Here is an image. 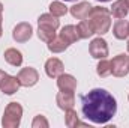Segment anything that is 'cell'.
<instances>
[{
	"label": "cell",
	"mask_w": 129,
	"mask_h": 128,
	"mask_svg": "<svg viewBox=\"0 0 129 128\" xmlns=\"http://www.w3.org/2000/svg\"><path fill=\"white\" fill-rule=\"evenodd\" d=\"M81 112L93 124H107L117 112L116 98L105 89H92L81 96Z\"/></svg>",
	"instance_id": "obj_1"
},
{
	"label": "cell",
	"mask_w": 129,
	"mask_h": 128,
	"mask_svg": "<svg viewBox=\"0 0 129 128\" xmlns=\"http://www.w3.org/2000/svg\"><path fill=\"white\" fill-rule=\"evenodd\" d=\"M95 29V33L105 35L111 27V11L104 6H93L87 17Z\"/></svg>",
	"instance_id": "obj_2"
},
{
	"label": "cell",
	"mask_w": 129,
	"mask_h": 128,
	"mask_svg": "<svg viewBox=\"0 0 129 128\" xmlns=\"http://www.w3.org/2000/svg\"><path fill=\"white\" fill-rule=\"evenodd\" d=\"M21 116H23V107L18 102H9L5 109L2 125L5 128H17L21 122Z\"/></svg>",
	"instance_id": "obj_3"
},
{
	"label": "cell",
	"mask_w": 129,
	"mask_h": 128,
	"mask_svg": "<svg viewBox=\"0 0 129 128\" xmlns=\"http://www.w3.org/2000/svg\"><path fill=\"white\" fill-rule=\"evenodd\" d=\"M111 74L116 77H125L129 74V56L119 54L111 60Z\"/></svg>",
	"instance_id": "obj_4"
},
{
	"label": "cell",
	"mask_w": 129,
	"mask_h": 128,
	"mask_svg": "<svg viewBox=\"0 0 129 128\" xmlns=\"http://www.w3.org/2000/svg\"><path fill=\"white\" fill-rule=\"evenodd\" d=\"M17 78H18V81H20V86L32 88V86H35V84L38 83L39 74H38V71H36L35 68H29V66H27V68H23V69L18 72Z\"/></svg>",
	"instance_id": "obj_5"
},
{
	"label": "cell",
	"mask_w": 129,
	"mask_h": 128,
	"mask_svg": "<svg viewBox=\"0 0 129 128\" xmlns=\"http://www.w3.org/2000/svg\"><path fill=\"white\" fill-rule=\"evenodd\" d=\"M89 51L92 54V57L95 59H105L108 56V45H107V41L102 39V38H95L90 45H89Z\"/></svg>",
	"instance_id": "obj_6"
},
{
	"label": "cell",
	"mask_w": 129,
	"mask_h": 128,
	"mask_svg": "<svg viewBox=\"0 0 129 128\" xmlns=\"http://www.w3.org/2000/svg\"><path fill=\"white\" fill-rule=\"evenodd\" d=\"M33 35V29L29 23H20L14 27V32H12V38L17 41V42H26L32 38Z\"/></svg>",
	"instance_id": "obj_7"
},
{
	"label": "cell",
	"mask_w": 129,
	"mask_h": 128,
	"mask_svg": "<svg viewBox=\"0 0 129 128\" xmlns=\"http://www.w3.org/2000/svg\"><path fill=\"white\" fill-rule=\"evenodd\" d=\"M63 71H64L63 62L57 57H51L45 62V72L51 78H57L60 74H63Z\"/></svg>",
	"instance_id": "obj_8"
},
{
	"label": "cell",
	"mask_w": 129,
	"mask_h": 128,
	"mask_svg": "<svg viewBox=\"0 0 129 128\" xmlns=\"http://www.w3.org/2000/svg\"><path fill=\"white\" fill-rule=\"evenodd\" d=\"M92 5L89 3V2H80V3H77V5H74V6H71V14H72V17L74 18H77V20H86L87 17H89V14H90V11H92Z\"/></svg>",
	"instance_id": "obj_9"
},
{
	"label": "cell",
	"mask_w": 129,
	"mask_h": 128,
	"mask_svg": "<svg viewBox=\"0 0 129 128\" xmlns=\"http://www.w3.org/2000/svg\"><path fill=\"white\" fill-rule=\"evenodd\" d=\"M56 102H57V105H59L62 110L74 109V105H75V95H74V92L60 91V92L57 94V96H56Z\"/></svg>",
	"instance_id": "obj_10"
},
{
	"label": "cell",
	"mask_w": 129,
	"mask_h": 128,
	"mask_svg": "<svg viewBox=\"0 0 129 128\" xmlns=\"http://www.w3.org/2000/svg\"><path fill=\"white\" fill-rule=\"evenodd\" d=\"M57 86L60 91L64 92H74L77 89V80L71 74H60L57 77Z\"/></svg>",
	"instance_id": "obj_11"
},
{
	"label": "cell",
	"mask_w": 129,
	"mask_h": 128,
	"mask_svg": "<svg viewBox=\"0 0 129 128\" xmlns=\"http://www.w3.org/2000/svg\"><path fill=\"white\" fill-rule=\"evenodd\" d=\"M18 88H20V81L17 77H12V75H6L0 84V91L6 95H14L18 91Z\"/></svg>",
	"instance_id": "obj_12"
},
{
	"label": "cell",
	"mask_w": 129,
	"mask_h": 128,
	"mask_svg": "<svg viewBox=\"0 0 129 128\" xmlns=\"http://www.w3.org/2000/svg\"><path fill=\"white\" fill-rule=\"evenodd\" d=\"M60 38L64 39L69 45L74 44V42H77V41L80 39V35H78V29H77V26H72V24L64 26L63 29H62V32H60Z\"/></svg>",
	"instance_id": "obj_13"
},
{
	"label": "cell",
	"mask_w": 129,
	"mask_h": 128,
	"mask_svg": "<svg viewBox=\"0 0 129 128\" xmlns=\"http://www.w3.org/2000/svg\"><path fill=\"white\" fill-rule=\"evenodd\" d=\"M113 33L117 39H126L129 36V21L126 20H117L116 24H114V29H113Z\"/></svg>",
	"instance_id": "obj_14"
},
{
	"label": "cell",
	"mask_w": 129,
	"mask_h": 128,
	"mask_svg": "<svg viewBox=\"0 0 129 128\" xmlns=\"http://www.w3.org/2000/svg\"><path fill=\"white\" fill-rule=\"evenodd\" d=\"M129 12V6H128V2L126 0H117L113 3L111 6V14L116 17V18H125Z\"/></svg>",
	"instance_id": "obj_15"
},
{
	"label": "cell",
	"mask_w": 129,
	"mask_h": 128,
	"mask_svg": "<svg viewBox=\"0 0 129 128\" xmlns=\"http://www.w3.org/2000/svg\"><path fill=\"white\" fill-rule=\"evenodd\" d=\"M64 124L68 128H75V127H86L84 122H81L78 119V115L74 109L64 110Z\"/></svg>",
	"instance_id": "obj_16"
},
{
	"label": "cell",
	"mask_w": 129,
	"mask_h": 128,
	"mask_svg": "<svg viewBox=\"0 0 129 128\" xmlns=\"http://www.w3.org/2000/svg\"><path fill=\"white\" fill-rule=\"evenodd\" d=\"M3 56H5V60L12 66H20L23 63V54L17 48H8Z\"/></svg>",
	"instance_id": "obj_17"
},
{
	"label": "cell",
	"mask_w": 129,
	"mask_h": 128,
	"mask_svg": "<svg viewBox=\"0 0 129 128\" xmlns=\"http://www.w3.org/2000/svg\"><path fill=\"white\" fill-rule=\"evenodd\" d=\"M77 29H78L80 39H87V38H90V36L95 33V29H93L90 20H81L80 24L77 26Z\"/></svg>",
	"instance_id": "obj_18"
},
{
	"label": "cell",
	"mask_w": 129,
	"mask_h": 128,
	"mask_svg": "<svg viewBox=\"0 0 129 128\" xmlns=\"http://www.w3.org/2000/svg\"><path fill=\"white\" fill-rule=\"evenodd\" d=\"M48 44V50L50 51H53V53H62V51H64L68 47H69V44L64 41V39H62L60 36L57 38V36H54L50 42H47Z\"/></svg>",
	"instance_id": "obj_19"
},
{
	"label": "cell",
	"mask_w": 129,
	"mask_h": 128,
	"mask_svg": "<svg viewBox=\"0 0 129 128\" xmlns=\"http://www.w3.org/2000/svg\"><path fill=\"white\" fill-rule=\"evenodd\" d=\"M38 24L41 26H48V27H53V29H59L60 26V21L57 20V17H54L53 14H42L39 18H38Z\"/></svg>",
	"instance_id": "obj_20"
},
{
	"label": "cell",
	"mask_w": 129,
	"mask_h": 128,
	"mask_svg": "<svg viewBox=\"0 0 129 128\" xmlns=\"http://www.w3.org/2000/svg\"><path fill=\"white\" fill-rule=\"evenodd\" d=\"M38 36H39V39L41 41H44V42H50L54 36H56V29H53V27H48V26H39V29H38Z\"/></svg>",
	"instance_id": "obj_21"
},
{
	"label": "cell",
	"mask_w": 129,
	"mask_h": 128,
	"mask_svg": "<svg viewBox=\"0 0 129 128\" xmlns=\"http://www.w3.org/2000/svg\"><path fill=\"white\" fill-rule=\"evenodd\" d=\"M50 12L54 17H63V15H66V12H68V6L64 3H62V2H53L50 5Z\"/></svg>",
	"instance_id": "obj_22"
},
{
	"label": "cell",
	"mask_w": 129,
	"mask_h": 128,
	"mask_svg": "<svg viewBox=\"0 0 129 128\" xmlns=\"http://www.w3.org/2000/svg\"><path fill=\"white\" fill-rule=\"evenodd\" d=\"M96 72L99 77H108L111 74V62L107 59H102L96 66Z\"/></svg>",
	"instance_id": "obj_23"
},
{
	"label": "cell",
	"mask_w": 129,
	"mask_h": 128,
	"mask_svg": "<svg viewBox=\"0 0 129 128\" xmlns=\"http://www.w3.org/2000/svg\"><path fill=\"white\" fill-rule=\"evenodd\" d=\"M32 127L33 128H48V121L45 119V116H41L38 115L32 122Z\"/></svg>",
	"instance_id": "obj_24"
},
{
	"label": "cell",
	"mask_w": 129,
	"mask_h": 128,
	"mask_svg": "<svg viewBox=\"0 0 129 128\" xmlns=\"http://www.w3.org/2000/svg\"><path fill=\"white\" fill-rule=\"evenodd\" d=\"M6 75H8V74H6L5 71H0V84H2V81L5 80V77H6Z\"/></svg>",
	"instance_id": "obj_25"
},
{
	"label": "cell",
	"mask_w": 129,
	"mask_h": 128,
	"mask_svg": "<svg viewBox=\"0 0 129 128\" xmlns=\"http://www.w3.org/2000/svg\"><path fill=\"white\" fill-rule=\"evenodd\" d=\"M2 12H3V5L0 3V21H2Z\"/></svg>",
	"instance_id": "obj_26"
},
{
	"label": "cell",
	"mask_w": 129,
	"mask_h": 128,
	"mask_svg": "<svg viewBox=\"0 0 129 128\" xmlns=\"http://www.w3.org/2000/svg\"><path fill=\"white\" fill-rule=\"evenodd\" d=\"M2 33H3V30H2V21H0V38H2Z\"/></svg>",
	"instance_id": "obj_27"
},
{
	"label": "cell",
	"mask_w": 129,
	"mask_h": 128,
	"mask_svg": "<svg viewBox=\"0 0 129 128\" xmlns=\"http://www.w3.org/2000/svg\"><path fill=\"white\" fill-rule=\"evenodd\" d=\"M96 2H102V3H105V2H111V0H96Z\"/></svg>",
	"instance_id": "obj_28"
},
{
	"label": "cell",
	"mask_w": 129,
	"mask_h": 128,
	"mask_svg": "<svg viewBox=\"0 0 129 128\" xmlns=\"http://www.w3.org/2000/svg\"><path fill=\"white\" fill-rule=\"evenodd\" d=\"M64 2H77V0H64Z\"/></svg>",
	"instance_id": "obj_29"
},
{
	"label": "cell",
	"mask_w": 129,
	"mask_h": 128,
	"mask_svg": "<svg viewBox=\"0 0 129 128\" xmlns=\"http://www.w3.org/2000/svg\"><path fill=\"white\" fill-rule=\"evenodd\" d=\"M128 51H129V41H128Z\"/></svg>",
	"instance_id": "obj_30"
},
{
	"label": "cell",
	"mask_w": 129,
	"mask_h": 128,
	"mask_svg": "<svg viewBox=\"0 0 129 128\" xmlns=\"http://www.w3.org/2000/svg\"><path fill=\"white\" fill-rule=\"evenodd\" d=\"M126 2H128V6H129V0H126Z\"/></svg>",
	"instance_id": "obj_31"
},
{
	"label": "cell",
	"mask_w": 129,
	"mask_h": 128,
	"mask_svg": "<svg viewBox=\"0 0 129 128\" xmlns=\"http://www.w3.org/2000/svg\"><path fill=\"white\" fill-rule=\"evenodd\" d=\"M128 99H129V96H128Z\"/></svg>",
	"instance_id": "obj_32"
}]
</instances>
